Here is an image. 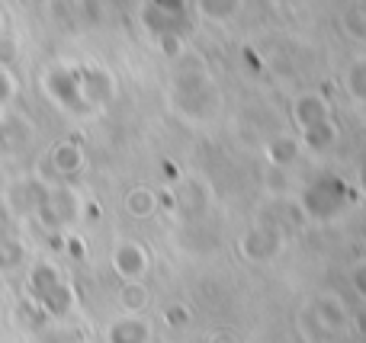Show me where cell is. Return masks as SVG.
<instances>
[{
  "label": "cell",
  "instance_id": "cell-2",
  "mask_svg": "<svg viewBox=\"0 0 366 343\" xmlns=\"http://www.w3.org/2000/svg\"><path fill=\"white\" fill-rule=\"evenodd\" d=\"M55 164L61 167V170H71V167H74V151H71V148H58V151H55Z\"/></svg>",
  "mask_w": 366,
  "mask_h": 343
},
{
  "label": "cell",
  "instance_id": "cell-4",
  "mask_svg": "<svg viewBox=\"0 0 366 343\" xmlns=\"http://www.w3.org/2000/svg\"><path fill=\"white\" fill-rule=\"evenodd\" d=\"M0 292H4V282H0Z\"/></svg>",
  "mask_w": 366,
  "mask_h": 343
},
{
  "label": "cell",
  "instance_id": "cell-1",
  "mask_svg": "<svg viewBox=\"0 0 366 343\" xmlns=\"http://www.w3.org/2000/svg\"><path fill=\"white\" fill-rule=\"evenodd\" d=\"M13 93H16V81H13V74L0 64V113H4V106L13 100Z\"/></svg>",
  "mask_w": 366,
  "mask_h": 343
},
{
  "label": "cell",
  "instance_id": "cell-3",
  "mask_svg": "<svg viewBox=\"0 0 366 343\" xmlns=\"http://www.w3.org/2000/svg\"><path fill=\"white\" fill-rule=\"evenodd\" d=\"M0 29H4V13H0Z\"/></svg>",
  "mask_w": 366,
  "mask_h": 343
}]
</instances>
